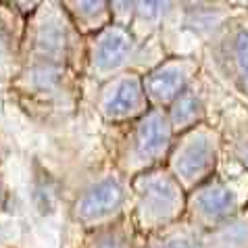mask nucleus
<instances>
[{"instance_id": "f3484780", "label": "nucleus", "mask_w": 248, "mask_h": 248, "mask_svg": "<svg viewBox=\"0 0 248 248\" xmlns=\"http://www.w3.org/2000/svg\"><path fill=\"white\" fill-rule=\"evenodd\" d=\"M61 4L84 40L98 36L113 23L108 0H61Z\"/></svg>"}, {"instance_id": "20e7f679", "label": "nucleus", "mask_w": 248, "mask_h": 248, "mask_svg": "<svg viewBox=\"0 0 248 248\" xmlns=\"http://www.w3.org/2000/svg\"><path fill=\"white\" fill-rule=\"evenodd\" d=\"M171 57L163 42H140L127 27L111 23L86 40V86H100L125 73L144 75Z\"/></svg>"}, {"instance_id": "4468645a", "label": "nucleus", "mask_w": 248, "mask_h": 248, "mask_svg": "<svg viewBox=\"0 0 248 248\" xmlns=\"http://www.w3.org/2000/svg\"><path fill=\"white\" fill-rule=\"evenodd\" d=\"M27 19L13 2H0V92L6 94L23 67Z\"/></svg>"}, {"instance_id": "f8f14e48", "label": "nucleus", "mask_w": 248, "mask_h": 248, "mask_svg": "<svg viewBox=\"0 0 248 248\" xmlns=\"http://www.w3.org/2000/svg\"><path fill=\"white\" fill-rule=\"evenodd\" d=\"M223 94L225 92L215 84V79L206 71H202L201 78L186 88L173 100V105L167 108V117L175 136L202 125V123L215 121V113Z\"/></svg>"}, {"instance_id": "412c9836", "label": "nucleus", "mask_w": 248, "mask_h": 248, "mask_svg": "<svg viewBox=\"0 0 248 248\" xmlns=\"http://www.w3.org/2000/svg\"><path fill=\"white\" fill-rule=\"evenodd\" d=\"M6 201H9V186H6V180L4 175L0 173V213L6 206Z\"/></svg>"}, {"instance_id": "f257e3e1", "label": "nucleus", "mask_w": 248, "mask_h": 248, "mask_svg": "<svg viewBox=\"0 0 248 248\" xmlns=\"http://www.w3.org/2000/svg\"><path fill=\"white\" fill-rule=\"evenodd\" d=\"M6 96L31 123L63 127L86 100V40L61 0H44L27 19L23 67Z\"/></svg>"}, {"instance_id": "9d476101", "label": "nucleus", "mask_w": 248, "mask_h": 248, "mask_svg": "<svg viewBox=\"0 0 248 248\" xmlns=\"http://www.w3.org/2000/svg\"><path fill=\"white\" fill-rule=\"evenodd\" d=\"M202 71V59L201 54L194 52L171 54V57L161 61L156 67L142 75V84L144 90H146L150 107L167 111L177 96L201 78Z\"/></svg>"}, {"instance_id": "dca6fc26", "label": "nucleus", "mask_w": 248, "mask_h": 248, "mask_svg": "<svg viewBox=\"0 0 248 248\" xmlns=\"http://www.w3.org/2000/svg\"><path fill=\"white\" fill-rule=\"evenodd\" d=\"M144 238L146 236L138 230L136 221L127 213L117 221L78 233L75 244L69 248H142Z\"/></svg>"}, {"instance_id": "a211bd4d", "label": "nucleus", "mask_w": 248, "mask_h": 248, "mask_svg": "<svg viewBox=\"0 0 248 248\" xmlns=\"http://www.w3.org/2000/svg\"><path fill=\"white\" fill-rule=\"evenodd\" d=\"M142 248H202V230L182 219L175 225L146 236Z\"/></svg>"}, {"instance_id": "aec40b11", "label": "nucleus", "mask_w": 248, "mask_h": 248, "mask_svg": "<svg viewBox=\"0 0 248 248\" xmlns=\"http://www.w3.org/2000/svg\"><path fill=\"white\" fill-rule=\"evenodd\" d=\"M108 4H111L113 23L121 25V27H129V23H132V15H134L136 0H108Z\"/></svg>"}, {"instance_id": "f03ea898", "label": "nucleus", "mask_w": 248, "mask_h": 248, "mask_svg": "<svg viewBox=\"0 0 248 248\" xmlns=\"http://www.w3.org/2000/svg\"><path fill=\"white\" fill-rule=\"evenodd\" d=\"M132 206V180H127L102 155L100 161L84 165L73 177L67 202V219L78 233L117 221Z\"/></svg>"}, {"instance_id": "2eb2a0df", "label": "nucleus", "mask_w": 248, "mask_h": 248, "mask_svg": "<svg viewBox=\"0 0 248 248\" xmlns=\"http://www.w3.org/2000/svg\"><path fill=\"white\" fill-rule=\"evenodd\" d=\"M240 11V2H204L184 0L182 33L196 40L201 48Z\"/></svg>"}, {"instance_id": "1a4fd4ad", "label": "nucleus", "mask_w": 248, "mask_h": 248, "mask_svg": "<svg viewBox=\"0 0 248 248\" xmlns=\"http://www.w3.org/2000/svg\"><path fill=\"white\" fill-rule=\"evenodd\" d=\"M90 105L105 129L129 125L153 108L144 90L142 75L138 73L117 75L105 84L94 86Z\"/></svg>"}, {"instance_id": "7ed1b4c3", "label": "nucleus", "mask_w": 248, "mask_h": 248, "mask_svg": "<svg viewBox=\"0 0 248 248\" xmlns=\"http://www.w3.org/2000/svg\"><path fill=\"white\" fill-rule=\"evenodd\" d=\"M175 140L167 111L150 108L129 125L107 129L105 155L127 180L167 165Z\"/></svg>"}, {"instance_id": "9b49d317", "label": "nucleus", "mask_w": 248, "mask_h": 248, "mask_svg": "<svg viewBox=\"0 0 248 248\" xmlns=\"http://www.w3.org/2000/svg\"><path fill=\"white\" fill-rule=\"evenodd\" d=\"M184 0H136L132 23L127 30L140 42H163L169 54H177L175 46L182 33Z\"/></svg>"}, {"instance_id": "5701e85b", "label": "nucleus", "mask_w": 248, "mask_h": 248, "mask_svg": "<svg viewBox=\"0 0 248 248\" xmlns=\"http://www.w3.org/2000/svg\"><path fill=\"white\" fill-rule=\"evenodd\" d=\"M67 248H69V246H67Z\"/></svg>"}, {"instance_id": "39448f33", "label": "nucleus", "mask_w": 248, "mask_h": 248, "mask_svg": "<svg viewBox=\"0 0 248 248\" xmlns=\"http://www.w3.org/2000/svg\"><path fill=\"white\" fill-rule=\"evenodd\" d=\"M204 71L233 98L248 105V4L201 48Z\"/></svg>"}, {"instance_id": "6e6552de", "label": "nucleus", "mask_w": 248, "mask_h": 248, "mask_svg": "<svg viewBox=\"0 0 248 248\" xmlns=\"http://www.w3.org/2000/svg\"><path fill=\"white\" fill-rule=\"evenodd\" d=\"M223 165V140L215 123H202L175 136L167 167L186 192H192L219 173Z\"/></svg>"}, {"instance_id": "0eeeda50", "label": "nucleus", "mask_w": 248, "mask_h": 248, "mask_svg": "<svg viewBox=\"0 0 248 248\" xmlns=\"http://www.w3.org/2000/svg\"><path fill=\"white\" fill-rule=\"evenodd\" d=\"M248 209V173L221 165L219 173L188 192L186 219L209 232Z\"/></svg>"}, {"instance_id": "6ab92c4d", "label": "nucleus", "mask_w": 248, "mask_h": 248, "mask_svg": "<svg viewBox=\"0 0 248 248\" xmlns=\"http://www.w3.org/2000/svg\"><path fill=\"white\" fill-rule=\"evenodd\" d=\"M202 248H248V209L215 230L202 232Z\"/></svg>"}, {"instance_id": "423d86ee", "label": "nucleus", "mask_w": 248, "mask_h": 248, "mask_svg": "<svg viewBox=\"0 0 248 248\" xmlns=\"http://www.w3.org/2000/svg\"><path fill=\"white\" fill-rule=\"evenodd\" d=\"M188 192L165 167L150 169L132 180V206L129 215L144 236L186 219Z\"/></svg>"}, {"instance_id": "4be33fe9", "label": "nucleus", "mask_w": 248, "mask_h": 248, "mask_svg": "<svg viewBox=\"0 0 248 248\" xmlns=\"http://www.w3.org/2000/svg\"><path fill=\"white\" fill-rule=\"evenodd\" d=\"M2 165H4V148H2V142H0V173H2Z\"/></svg>"}, {"instance_id": "ddd939ff", "label": "nucleus", "mask_w": 248, "mask_h": 248, "mask_svg": "<svg viewBox=\"0 0 248 248\" xmlns=\"http://www.w3.org/2000/svg\"><path fill=\"white\" fill-rule=\"evenodd\" d=\"M213 123L221 132L223 165L248 173V105L225 92Z\"/></svg>"}]
</instances>
